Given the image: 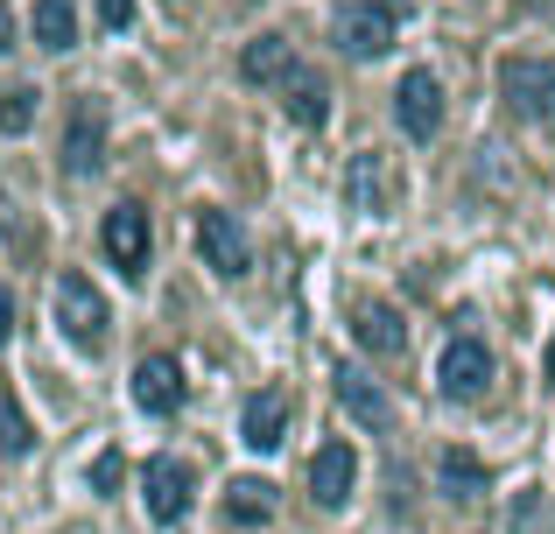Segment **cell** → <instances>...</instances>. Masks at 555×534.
Instances as JSON below:
<instances>
[{
  "instance_id": "6da1fadb",
  "label": "cell",
  "mask_w": 555,
  "mask_h": 534,
  "mask_svg": "<svg viewBox=\"0 0 555 534\" xmlns=\"http://www.w3.org/2000/svg\"><path fill=\"white\" fill-rule=\"evenodd\" d=\"M393 22H401L393 0H338V50L373 64V56L393 50Z\"/></svg>"
},
{
  "instance_id": "ffe728a7",
  "label": "cell",
  "mask_w": 555,
  "mask_h": 534,
  "mask_svg": "<svg viewBox=\"0 0 555 534\" xmlns=\"http://www.w3.org/2000/svg\"><path fill=\"white\" fill-rule=\"evenodd\" d=\"M436 479H443L450 499H478V493H486V465H478V457H464V451H450L443 465H436Z\"/></svg>"
},
{
  "instance_id": "2e32d148",
  "label": "cell",
  "mask_w": 555,
  "mask_h": 534,
  "mask_svg": "<svg viewBox=\"0 0 555 534\" xmlns=\"http://www.w3.org/2000/svg\"><path fill=\"white\" fill-rule=\"evenodd\" d=\"M338 401H345V415H352V422H366V429H387V422H393L387 394H379V387H373L359 366H338Z\"/></svg>"
},
{
  "instance_id": "e0dca14e",
  "label": "cell",
  "mask_w": 555,
  "mask_h": 534,
  "mask_svg": "<svg viewBox=\"0 0 555 534\" xmlns=\"http://www.w3.org/2000/svg\"><path fill=\"white\" fill-rule=\"evenodd\" d=\"M288 70H296V56H288L282 36H254V42H246V56H240L246 84H274V78H288Z\"/></svg>"
},
{
  "instance_id": "d4e9b609",
  "label": "cell",
  "mask_w": 555,
  "mask_h": 534,
  "mask_svg": "<svg viewBox=\"0 0 555 534\" xmlns=\"http://www.w3.org/2000/svg\"><path fill=\"white\" fill-rule=\"evenodd\" d=\"M542 380L555 387V338H548V359H542Z\"/></svg>"
},
{
  "instance_id": "9c48e42d",
  "label": "cell",
  "mask_w": 555,
  "mask_h": 534,
  "mask_svg": "<svg viewBox=\"0 0 555 534\" xmlns=\"http://www.w3.org/2000/svg\"><path fill=\"white\" fill-rule=\"evenodd\" d=\"M141 493H149V513L163 528H177L183 513H190V465H177V457H149V465H141Z\"/></svg>"
},
{
  "instance_id": "7402d4cb",
  "label": "cell",
  "mask_w": 555,
  "mask_h": 534,
  "mask_svg": "<svg viewBox=\"0 0 555 534\" xmlns=\"http://www.w3.org/2000/svg\"><path fill=\"white\" fill-rule=\"evenodd\" d=\"M120 471H127L120 451H99V457H92V485H99V493H113V485H120Z\"/></svg>"
},
{
  "instance_id": "8fae6325",
  "label": "cell",
  "mask_w": 555,
  "mask_h": 534,
  "mask_svg": "<svg viewBox=\"0 0 555 534\" xmlns=\"http://www.w3.org/2000/svg\"><path fill=\"white\" fill-rule=\"evenodd\" d=\"M352 485H359V451L352 443H324V451L310 457V499L317 507H345V499H352Z\"/></svg>"
},
{
  "instance_id": "52a82bcc",
  "label": "cell",
  "mask_w": 555,
  "mask_h": 534,
  "mask_svg": "<svg viewBox=\"0 0 555 534\" xmlns=\"http://www.w3.org/2000/svg\"><path fill=\"white\" fill-rule=\"evenodd\" d=\"M393 120H401L408 141H429L436 127H443V84H436V70H408L401 92H393Z\"/></svg>"
},
{
  "instance_id": "9a60e30c",
  "label": "cell",
  "mask_w": 555,
  "mask_h": 534,
  "mask_svg": "<svg viewBox=\"0 0 555 534\" xmlns=\"http://www.w3.org/2000/svg\"><path fill=\"white\" fill-rule=\"evenodd\" d=\"M282 106H288V120H296V127H324L331 120V84L324 78H317V70H288V78H282Z\"/></svg>"
},
{
  "instance_id": "cb8c5ba5",
  "label": "cell",
  "mask_w": 555,
  "mask_h": 534,
  "mask_svg": "<svg viewBox=\"0 0 555 534\" xmlns=\"http://www.w3.org/2000/svg\"><path fill=\"white\" fill-rule=\"evenodd\" d=\"M8 338H14V296L0 288V344H8Z\"/></svg>"
},
{
  "instance_id": "603a6c76",
  "label": "cell",
  "mask_w": 555,
  "mask_h": 534,
  "mask_svg": "<svg viewBox=\"0 0 555 534\" xmlns=\"http://www.w3.org/2000/svg\"><path fill=\"white\" fill-rule=\"evenodd\" d=\"M99 22H106L113 36H120V28L134 22V0H99Z\"/></svg>"
},
{
  "instance_id": "ba28073f",
  "label": "cell",
  "mask_w": 555,
  "mask_h": 534,
  "mask_svg": "<svg viewBox=\"0 0 555 534\" xmlns=\"http://www.w3.org/2000/svg\"><path fill=\"white\" fill-rule=\"evenodd\" d=\"M436 387H443L450 401H478L492 387V352L478 338H450L443 366H436Z\"/></svg>"
},
{
  "instance_id": "ac0fdd59",
  "label": "cell",
  "mask_w": 555,
  "mask_h": 534,
  "mask_svg": "<svg viewBox=\"0 0 555 534\" xmlns=\"http://www.w3.org/2000/svg\"><path fill=\"white\" fill-rule=\"evenodd\" d=\"M225 521H232V528H260V521H274V485H268V479H232V493H225Z\"/></svg>"
},
{
  "instance_id": "7a4b0ae2",
  "label": "cell",
  "mask_w": 555,
  "mask_h": 534,
  "mask_svg": "<svg viewBox=\"0 0 555 534\" xmlns=\"http://www.w3.org/2000/svg\"><path fill=\"white\" fill-rule=\"evenodd\" d=\"M106 324H113L106 296H99L85 274H64V282H56V330H64L78 352H99V344H106Z\"/></svg>"
},
{
  "instance_id": "5b68a950",
  "label": "cell",
  "mask_w": 555,
  "mask_h": 534,
  "mask_svg": "<svg viewBox=\"0 0 555 534\" xmlns=\"http://www.w3.org/2000/svg\"><path fill=\"white\" fill-rule=\"evenodd\" d=\"M345 197H352V211H366V219H387L393 205H401V169H393V155H352V169H345Z\"/></svg>"
},
{
  "instance_id": "8992f818",
  "label": "cell",
  "mask_w": 555,
  "mask_h": 534,
  "mask_svg": "<svg viewBox=\"0 0 555 534\" xmlns=\"http://www.w3.org/2000/svg\"><path fill=\"white\" fill-rule=\"evenodd\" d=\"M99 247H106V261L120 268L127 282H141V274H149V211H141V205L106 211V225H99Z\"/></svg>"
},
{
  "instance_id": "3957f363",
  "label": "cell",
  "mask_w": 555,
  "mask_h": 534,
  "mask_svg": "<svg viewBox=\"0 0 555 534\" xmlns=\"http://www.w3.org/2000/svg\"><path fill=\"white\" fill-rule=\"evenodd\" d=\"M99 169H106V99L85 92L64 120V177L85 183V177H99Z\"/></svg>"
},
{
  "instance_id": "30bf717a",
  "label": "cell",
  "mask_w": 555,
  "mask_h": 534,
  "mask_svg": "<svg viewBox=\"0 0 555 534\" xmlns=\"http://www.w3.org/2000/svg\"><path fill=\"white\" fill-rule=\"evenodd\" d=\"M197 247L225 282H240V274L254 268V247H246V233L232 225V211H197Z\"/></svg>"
},
{
  "instance_id": "5bb4252c",
  "label": "cell",
  "mask_w": 555,
  "mask_h": 534,
  "mask_svg": "<svg viewBox=\"0 0 555 534\" xmlns=\"http://www.w3.org/2000/svg\"><path fill=\"white\" fill-rule=\"evenodd\" d=\"M352 338L366 344L373 359H393V352H401V344H408V324H401V310H393V302L366 296V302H359V310H352Z\"/></svg>"
},
{
  "instance_id": "4fadbf2b",
  "label": "cell",
  "mask_w": 555,
  "mask_h": 534,
  "mask_svg": "<svg viewBox=\"0 0 555 534\" xmlns=\"http://www.w3.org/2000/svg\"><path fill=\"white\" fill-rule=\"evenodd\" d=\"M134 401L149 415H177L183 408V366L169 352H155V359H141L134 366Z\"/></svg>"
},
{
  "instance_id": "44dd1931",
  "label": "cell",
  "mask_w": 555,
  "mask_h": 534,
  "mask_svg": "<svg viewBox=\"0 0 555 534\" xmlns=\"http://www.w3.org/2000/svg\"><path fill=\"white\" fill-rule=\"evenodd\" d=\"M36 84H14V92H0V134H28L36 127Z\"/></svg>"
},
{
  "instance_id": "d6986e66",
  "label": "cell",
  "mask_w": 555,
  "mask_h": 534,
  "mask_svg": "<svg viewBox=\"0 0 555 534\" xmlns=\"http://www.w3.org/2000/svg\"><path fill=\"white\" fill-rule=\"evenodd\" d=\"M28 22H36V42H42V50H56V56L78 42V8H70V0H36Z\"/></svg>"
},
{
  "instance_id": "7c38bea8",
  "label": "cell",
  "mask_w": 555,
  "mask_h": 534,
  "mask_svg": "<svg viewBox=\"0 0 555 534\" xmlns=\"http://www.w3.org/2000/svg\"><path fill=\"white\" fill-rule=\"evenodd\" d=\"M240 437H246V451H282V437H288V394H282V387H260V394H246Z\"/></svg>"
},
{
  "instance_id": "277c9868",
  "label": "cell",
  "mask_w": 555,
  "mask_h": 534,
  "mask_svg": "<svg viewBox=\"0 0 555 534\" xmlns=\"http://www.w3.org/2000/svg\"><path fill=\"white\" fill-rule=\"evenodd\" d=\"M500 99L520 120H555V64L548 56H506L500 64Z\"/></svg>"
}]
</instances>
